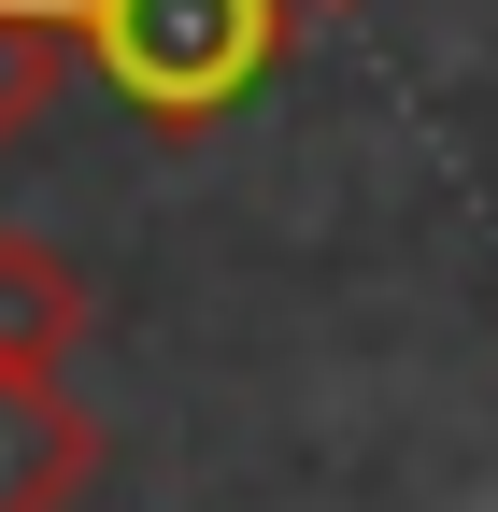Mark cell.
I'll use <instances>...</instances> for the list:
<instances>
[{"mask_svg":"<svg viewBox=\"0 0 498 512\" xmlns=\"http://www.w3.org/2000/svg\"><path fill=\"white\" fill-rule=\"evenodd\" d=\"M100 484V413L57 370H0V512H72Z\"/></svg>","mask_w":498,"mask_h":512,"instance_id":"obj_2","label":"cell"},{"mask_svg":"<svg viewBox=\"0 0 498 512\" xmlns=\"http://www.w3.org/2000/svg\"><path fill=\"white\" fill-rule=\"evenodd\" d=\"M299 15H356V0H299Z\"/></svg>","mask_w":498,"mask_h":512,"instance_id":"obj_5","label":"cell"},{"mask_svg":"<svg viewBox=\"0 0 498 512\" xmlns=\"http://www.w3.org/2000/svg\"><path fill=\"white\" fill-rule=\"evenodd\" d=\"M57 15H72V57L114 86V114L157 143H214L299 57V0H57Z\"/></svg>","mask_w":498,"mask_h":512,"instance_id":"obj_1","label":"cell"},{"mask_svg":"<svg viewBox=\"0 0 498 512\" xmlns=\"http://www.w3.org/2000/svg\"><path fill=\"white\" fill-rule=\"evenodd\" d=\"M86 271L57 256L43 228H0V370H72V342H86Z\"/></svg>","mask_w":498,"mask_h":512,"instance_id":"obj_3","label":"cell"},{"mask_svg":"<svg viewBox=\"0 0 498 512\" xmlns=\"http://www.w3.org/2000/svg\"><path fill=\"white\" fill-rule=\"evenodd\" d=\"M57 72H86L72 15H57V0H0V143H29V114L57 100Z\"/></svg>","mask_w":498,"mask_h":512,"instance_id":"obj_4","label":"cell"}]
</instances>
